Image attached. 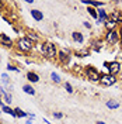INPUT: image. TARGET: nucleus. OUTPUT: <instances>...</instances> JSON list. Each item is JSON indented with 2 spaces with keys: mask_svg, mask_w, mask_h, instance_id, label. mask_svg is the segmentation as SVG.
Returning <instances> with one entry per match:
<instances>
[{
  "mask_svg": "<svg viewBox=\"0 0 122 124\" xmlns=\"http://www.w3.org/2000/svg\"><path fill=\"white\" fill-rule=\"evenodd\" d=\"M41 51H42V54L45 55L46 58H55V56H58V49H56V46L52 42H45L44 45L41 46Z\"/></svg>",
  "mask_w": 122,
  "mask_h": 124,
  "instance_id": "nucleus-1",
  "label": "nucleus"
},
{
  "mask_svg": "<svg viewBox=\"0 0 122 124\" xmlns=\"http://www.w3.org/2000/svg\"><path fill=\"white\" fill-rule=\"evenodd\" d=\"M7 70H14V72H18V68H15V66H13V65H7Z\"/></svg>",
  "mask_w": 122,
  "mask_h": 124,
  "instance_id": "nucleus-25",
  "label": "nucleus"
},
{
  "mask_svg": "<svg viewBox=\"0 0 122 124\" xmlns=\"http://www.w3.org/2000/svg\"><path fill=\"white\" fill-rule=\"evenodd\" d=\"M0 113H1V108H0Z\"/></svg>",
  "mask_w": 122,
  "mask_h": 124,
  "instance_id": "nucleus-32",
  "label": "nucleus"
},
{
  "mask_svg": "<svg viewBox=\"0 0 122 124\" xmlns=\"http://www.w3.org/2000/svg\"><path fill=\"white\" fill-rule=\"evenodd\" d=\"M31 16H32V18L35 21H42L44 20V13L41 10H38V8H32L31 10Z\"/></svg>",
  "mask_w": 122,
  "mask_h": 124,
  "instance_id": "nucleus-9",
  "label": "nucleus"
},
{
  "mask_svg": "<svg viewBox=\"0 0 122 124\" xmlns=\"http://www.w3.org/2000/svg\"><path fill=\"white\" fill-rule=\"evenodd\" d=\"M27 38L31 39V41H37V39H38V35H37V34H34V32H28Z\"/></svg>",
  "mask_w": 122,
  "mask_h": 124,
  "instance_id": "nucleus-23",
  "label": "nucleus"
},
{
  "mask_svg": "<svg viewBox=\"0 0 122 124\" xmlns=\"http://www.w3.org/2000/svg\"><path fill=\"white\" fill-rule=\"evenodd\" d=\"M83 25L86 27V28H90V27H91V25H90V23H87V21H84V23H83Z\"/></svg>",
  "mask_w": 122,
  "mask_h": 124,
  "instance_id": "nucleus-27",
  "label": "nucleus"
},
{
  "mask_svg": "<svg viewBox=\"0 0 122 124\" xmlns=\"http://www.w3.org/2000/svg\"><path fill=\"white\" fill-rule=\"evenodd\" d=\"M0 44L3 46H13V41L6 34H0Z\"/></svg>",
  "mask_w": 122,
  "mask_h": 124,
  "instance_id": "nucleus-10",
  "label": "nucleus"
},
{
  "mask_svg": "<svg viewBox=\"0 0 122 124\" xmlns=\"http://www.w3.org/2000/svg\"><path fill=\"white\" fill-rule=\"evenodd\" d=\"M115 82H116V78L112 76V75H109V73L101 75V78H100L101 86H112V85H115Z\"/></svg>",
  "mask_w": 122,
  "mask_h": 124,
  "instance_id": "nucleus-5",
  "label": "nucleus"
},
{
  "mask_svg": "<svg viewBox=\"0 0 122 124\" xmlns=\"http://www.w3.org/2000/svg\"><path fill=\"white\" fill-rule=\"evenodd\" d=\"M77 54L80 55V56H87V55H88V49H81V51H79Z\"/></svg>",
  "mask_w": 122,
  "mask_h": 124,
  "instance_id": "nucleus-24",
  "label": "nucleus"
},
{
  "mask_svg": "<svg viewBox=\"0 0 122 124\" xmlns=\"http://www.w3.org/2000/svg\"><path fill=\"white\" fill-rule=\"evenodd\" d=\"M27 79H28L30 82H32V83H35V82L39 80V76L35 72H28V73H27Z\"/></svg>",
  "mask_w": 122,
  "mask_h": 124,
  "instance_id": "nucleus-14",
  "label": "nucleus"
},
{
  "mask_svg": "<svg viewBox=\"0 0 122 124\" xmlns=\"http://www.w3.org/2000/svg\"><path fill=\"white\" fill-rule=\"evenodd\" d=\"M105 41L108 44H116L119 41V31H116V30L108 31L107 35H105Z\"/></svg>",
  "mask_w": 122,
  "mask_h": 124,
  "instance_id": "nucleus-6",
  "label": "nucleus"
},
{
  "mask_svg": "<svg viewBox=\"0 0 122 124\" xmlns=\"http://www.w3.org/2000/svg\"><path fill=\"white\" fill-rule=\"evenodd\" d=\"M17 46H18L20 51L28 52V51H31V49L34 48V42H32L31 39H28L27 37H24V38H20L17 41Z\"/></svg>",
  "mask_w": 122,
  "mask_h": 124,
  "instance_id": "nucleus-2",
  "label": "nucleus"
},
{
  "mask_svg": "<svg viewBox=\"0 0 122 124\" xmlns=\"http://www.w3.org/2000/svg\"><path fill=\"white\" fill-rule=\"evenodd\" d=\"M65 89H66V92H68V93H70V94L73 93V86L70 85L69 82H66V83H65Z\"/></svg>",
  "mask_w": 122,
  "mask_h": 124,
  "instance_id": "nucleus-22",
  "label": "nucleus"
},
{
  "mask_svg": "<svg viewBox=\"0 0 122 124\" xmlns=\"http://www.w3.org/2000/svg\"><path fill=\"white\" fill-rule=\"evenodd\" d=\"M104 24H105V28H107L108 31H112V30H114V27H115V23H114V21H111L109 18H108Z\"/></svg>",
  "mask_w": 122,
  "mask_h": 124,
  "instance_id": "nucleus-19",
  "label": "nucleus"
},
{
  "mask_svg": "<svg viewBox=\"0 0 122 124\" xmlns=\"http://www.w3.org/2000/svg\"><path fill=\"white\" fill-rule=\"evenodd\" d=\"M121 46H122V37H121Z\"/></svg>",
  "mask_w": 122,
  "mask_h": 124,
  "instance_id": "nucleus-31",
  "label": "nucleus"
},
{
  "mask_svg": "<svg viewBox=\"0 0 122 124\" xmlns=\"http://www.w3.org/2000/svg\"><path fill=\"white\" fill-rule=\"evenodd\" d=\"M105 106H107L108 108H111V110H115V108H119V101H116V100H107Z\"/></svg>",
  "mask_w": 122,
  "mask_h": 124,
  "instance_id": "nucleus-13",
  "label": "nucleus"
},
{
  "mask_svg": "<svg viewBox=\"0 0 122 124\" xmlns=\"http://www.w3.org/2000/svg\"><path fill=\"white\" fill-rule=\"evenodd\" d=\"M108 18H109L111 21H114L115 24H116V23H122V14H121V11H119V10H114L111 14L108 16Z\"/></svg>",
  "mask_w": 122,
  "mask_h": 124,
  "instance_id": "nucleus-7",
  "label": "nucleus"
},
{
  "mask_svg": "<svg viewBox=\"0 0 122 124\" xmlns=\"http://www.w3.org/2000/svg\"><path fill=\"white\" fill-rule=\"evenodd\" d=\"M87 11L90 13V16H91L93 18H98V13H97V8H94V7H91V6H88Z\"/></svg>",
  "mask_w": 122,
  "mask_h": 124,
  "instance_id": "nucleus-17",
  "label": "nucleus"
},
{
  "mask_svg": "<svg viewBox=\"0 0 122 124\" xmlns=\"http://www.w3.org/2000/svg\"><path fill=\"white\" fill-rule=\"evenodd\" d=\"M54 117H55V118H62L63 114H62V113H54Z\"/></svg>",
  "mask_w": 122,
  "mask_h": 124,
  "instance_id": "nucleus-26",
  "label": "nucleus"
},
{
  "mask_svg": "<svg viewBox=\"0 0 122 124\" xmlns=\"http://www.w3.org/2000/svg\"><path fill=\"white\" fill-rule=\"evenodd\" d=\"M97 13H98V18H97V24H102V23H105L108 20V14L105 13V10L104 8H98L97 10Z\"/></svg>",
  "mask_w": 122,
  "mask_h": 124,
  "instance_id": "nucleus-8",
  "label": "nucleus"
},
{
  "mask_svg": "<svg viewBox=\"0 0 122 124\" xmlns=\"http://www.w3.org/2000/svg\"><path fill=\"white\" fill-rule=\"evenodd\" d=\"M23 90L27 93V94H31V96H34V94H35V90H34V87H32L31 85H24L23 86Z\"/></svg>",
  "mask_w": 122,
  "mask_h": 124,
  "instance_id": "nucleus-15",
  "label": "nucleus"
},
{
  "mask_svg": "<svg viewBox=\"0 0 122 124\" xmlns=\"http://www.w3.org/2000/svg\"><path fill=\"white\" fill-rule=\"evenodd\" d=\"M27 124H32V120H31V118L30 120H27Z\"/></svg>",
  "mask_w": 122,
  "mask_h": 124,
  "instance_id": "nucleus-29",
  "label": "nucleus"
},
{
  "mask_svg": "<svg viewBox=\"0 0 122 124\" xmlns=\"http://www.w3.org/2000/svg\"><path fill=\"white\" fill-rule=\"evenodd\" d=\"M4 104H3V101H1V97H0V107H3Z\"/></svg>",
  "mask_w": 122,
  "mask_h": 124,
  "instance_id": "nucleus-28",
  "label": "nucleus"
},
{
  "mask_svg": "<svg viewBox=\"0 0 122 124\" xmlns=\"http://www.w3.org/2000/svg\"><path fill=\"white\" fill-rule=\"evenodd\" d=\"M72 38L75 39L76 42H79V44H83L84 42V37L80 31H73V32H72Z\"/></svg>",
  "mask_w": 122,
  "mask_h": 124,
  "instance_id": "nucleus-11",
  "label": "nucleus"
},
{
  "mask_svg": "<svg viewBox=\"0 0 122 124\" xmlns=\"http://www.w3.org/2000/svg\"><path fill=\"white\" fill-rule=\"evenodd\" d=\"M97 124H107V123H104V121H97Z\"/></svg>",
  "mask_w": 122,
  "mask_h": 124,
  "instance_id": "nucleus-30",
  "label": "nucleus"
},
{
  "mask_svg": "<svg viewBox=\"0 0 122 124\" xmlns=\"http://www.w3.org/2000/svg\"><path fill=\"white\" fill-rule=\"evenodd\" d=\"M83 4L91 6V7H102V6H104L102 1H83Z\"/></svg>",
  "mask_w": 122,
  "mask_h": 124,
  "instance_id": "nucleus-16",
  "label": "nucleus"
},
{
  "mask_svg": "<svg viewBox=\"0 0 122 124\" xmlns=\"http://www.w3.org/2000/svg\"><path fill=\"white\" fill-rule=\"evenodd\" d=\"M14 111H15V116L17 117H27V116H30L28 113H24V111H21V108H14Z\"/></svg>",
  "mask_w": 122,
  "mask_h": 124,
  "instance_id": "nucleus-21",
  "label": "nucleus"
},
{
  "mask_svg": "<svg viewBox=\"0 0 122 124\" xmlns=\"http://www.w3.org/2000/svg\"><path fill=\"white\" fill-rule=\"evenodd\" d=\"M86 76L88 78L91 82H100V78H101V75H100V72L94 66H87L86 68Z\"/></svg>",
  "mask_w": 122,
  "mask_h": 124,
  "instance_id": "nucleus-4",
  "label": "nucleus"
},
{
  "mask_svg": "<svg viewBox=\"0 0 122 124\" xmlns=\"http://www.w3.org/2000/svg\"><path fill=\"white\" fill-rule=\"evenodd\" d=\"M51 79H52V80H54L55 83H61V76H59V75H58V73H56V72H52V73H51Z\"/></svg>",
  "mask_w": 122,
  "mask_h": 124,
  "instance_id": "nucleus-20",
  "label": "nucleus"
},
{
  "mask_svg": "<svg viewBox=\"0 0 122 124\" xmlns=\"http://www.w3.org/2000/svg\"><path fill=\"white\" fill-rule=\"evenodd\" d=\"M1 111H4V113H7V114H10V116H13V117H17L15 116V111L11 110L8 106H3V107H1Z\"/></svg>",
  "mask_w": 122,
  "mask_h": 124,
  "instance_id": "nucleus-18",
  "label": "nucleus"
},
{
  "mask_svg": "<svg viewBox=\"0 0 122 124\" xmlns=\"http://www.w3.org/2000/svg\"><path fill=\"white\" fill-rule=\"evenodd\" d=\"M104 65L107 66V69H108V73H109V75H112V76H115V75H118V73L121 72V63H119L118 61L105 62Z\"/></svg>",
  "mask_w": 122,
  "mask_h": 124,
  "instance_id": "nucleus-3",
  "label": "nucleus"
},
{
  "mask_svg": "<svg viewBox=\"0 0 122 124\" xmlns=\"http://www.w3.org/2000/svg\"><path fill=\"white\" fill-rule=\"evenodd\" d=\"M58 58H59L61 63H66V62H69V54L68 52H65V51L58 52Z\"/></svg>",
  "mask_w": 122,
  "mask_h": 124,
  "instance_id": "nucleus-12",
  "label": "nucleus"
}]
</instances>
